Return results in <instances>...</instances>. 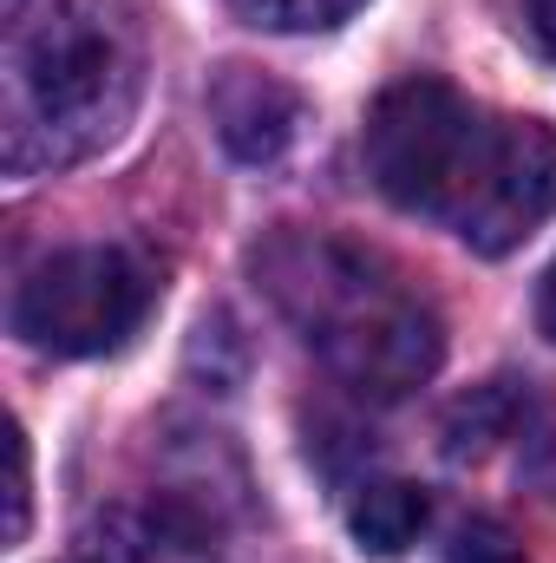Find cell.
I'll use <instances>...</instances> for the list:
<instances>
[{
	"instance_id": "10",
	"label": "cell",
	"mask_w": 556,
	"mask_h": 563,
	"mask_svg": "<svg viewBox=\"0 0 556 563\" xmlns=\"http://www.w3.org/2000/svg\"><path fill=\"white\" fill-rule=\"evenodd\" d=\"M524 20H531V40L556 59V0H524Z\"/></svg>"
},
{
	"instance_id": "1",
	"label": "cell",
	"mask_w": 556,
	"mask_h": 563,
	"mask_svg": "<svg viewBox=\"0 0 556 563\" xmlns=\"http://www.w3.org/2000/svg\"><path fill=\"white\" fill-rule=\"evenodd\" d=\"M367 170L407 217L445 223L478 256H511L556 217V132L504 119L413 73L367 112Z\"/></svg>"
},
{
	"instance_id": "4",
	"label": "cell",
	"mask_w": 556,
	"mask_h": 563,
	"mask_svg": "<svg viewBox=\"0 0 556 563\" xmlns=\"http://www.w3.org/2000/svg\"><path fill=\"white\" fill-rule=\"evenodd\" d=\"M157 276L119 243H79L33 263L13 288V334L53 361H92L138 334Z\"/></svg>"
},
{
	"instance_id": "2",
	"label": "cell",
	"mask_w": 556,
	"mask_h": 563,
	"mask_svg": "<svg viewBox=\"0 0 556 563\" xmlns=\"http://www.w3.org/2000/svg\"><path fill=\"white\" fill-rule=\"evenodd\" d=\"M151 26L138 0H46L7 40L0 151L13 177L66 170L125 139L144 106Z\"/></svg>"
},
{
	"instance_id": "3",
	"label": "cell",
	"mask_w": 556,
	"mask_h": 563,
	"mask_svg": "<svg viewBox=\"0 0 556 563\" xmlns=\"http://www.w3.org/2000/svg\"><path fill=\"white\" fill-rule=\"evenodd\" d=\"M256 276L301 328V341L327 361V374L360 400H400L432 380L445 328L432 301L407 288V276H393L380 256L321 230H281L269 250H256Z\"/></svg>"
},
{
	"instance_id": "9",
	"label": "cell",
	"mask_w": 556,
	"mask_h": 563,
	"mask_svg": "<svg viewBox=\"0 0 556 563\" xmlns=\"http://www.w3.org/2000/svg\"><path fill=\"white\" fill-rule=\"evenodd\" d=\"M33 518V465H26V432L20 420H7V544L26 538Z\"/></svg>"
},
{
	"instance_id": "8",
	"label": "cell",
	"mask_w": 556,
	"mask_h": 563,
	"mask_svg": "<svg viewBox=\"0 0 556 563\" xmlns=\"http://www.w3.org/2000/svg\"><path fill=\"white\" fill-rule=\"evenodd\" d=\"M445 563H524V551H518V538H511L498 518H471V525H458V538L445 544Z\"/></svg>"
},
{
	"instance_id": "5",
	"label": "cell",
	"mask_w": 556,
	"mask_h": 563,
	"mask_svg": "<svg viewBox=\"0 0 556 563\" xmlns=\"http://www.w3.org/2000/svg\"><path fill=\"white\" fill-rule=\"evenodd\" d=\"M210 119H216V139L230 144V157L276 164L301 132V99L256 66H223L210 79Z\"/></svg>"
},
{
	"instance_id": "11",
	"label": "cell",
	"mask_w": 556,
	"mask_h": 563,
	"mask_svg": "<svg viewBox=\"0 0 556 563\" xmlns=\"http://www.w3.org/2000/svg\"><path fill=\"white\" fill-rule=\"evenodd\" d=\"M537 328L556 341V263H551V276H544V288H537Z\"/></svg>"
},
{
	"instance_id": "7",
	"label": "cell",
	"mask_w": 556,
	"mask_h": 563,
	"mask_svg": "<svg viewBox=\"0 0 556 563\" xmlns=\"http://www.w3.org/2000/svg\"><path fill=\"white\" fill-rule=\"evenodd\" d=\"M243 7H249V20L269 26V33H327V26L354 20L367 0H243Z\"/></svg>"
},
{
	"instance_id": "6",
	"label": "cell",
	"mask_w": 556,
	"mask_h": 563,
	"mask_svg": "<svg viewBox=\"0 0 556 563\" xmlns=\"http://www.w3.org/2000/svg\"><path fill=\"white\" fill-rule=\"evenodd\" d=\"M432 518V498L407 485V478H380V485H360V498L347 505V531L367 558H407L419 544Z\"/></svg>"
},
{
	"instance_id": "12",
	"label": "cell",
	"mask_w": 556,
	"mask_h": 563,
	"mask_svg": "<svg viewBox=\"0 0 556 563\" xmlns=\"http://www.w3.org/2000/svg\"><path fill=\"white\" fill-rule=\"evenodd\" d=\"M7 7H20V0H7Z\"/></svg>"
}]
</instances>
